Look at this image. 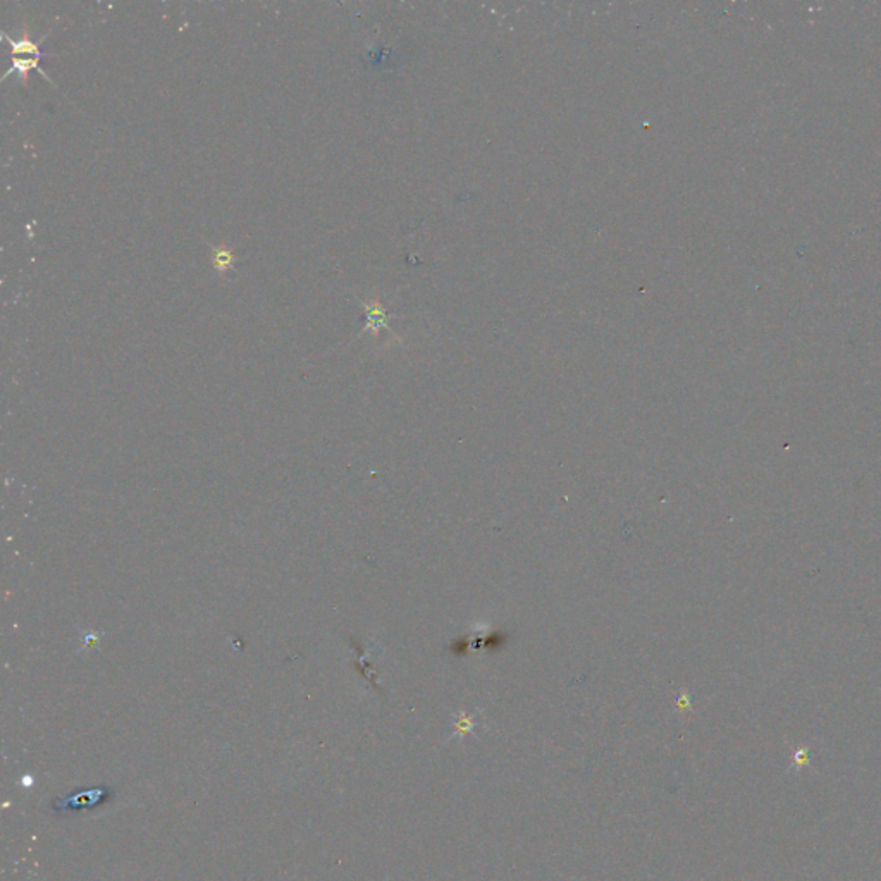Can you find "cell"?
Here are the masks:
<instances>
[{"instance_id":"cell-4","label":"cell","mask_w":881,"mask_h":881,"mask_svg":"<svg viewBox=\"0 0 881 881\" xmlns=\"http://www.w3.org/2000/svg\"><path fill=\"white\" fill-rule=\"evenodd\" d=\"M210 246V258H212V267L215 269V272L219 274H226L227 270L233 269L234 262H236V257H234L233 250H229L224 245H209Z\"/></svg>"},{"instance_id":"cell-3","label":"cell","mask_w":881,"mask_h":881,"mask_svg":"<svg viewBox=\"0 0 881 881\" xmlns=\"http://www.w3.org/2000/svg\"><path fill=\"white\" fill-rule=\"evenodd\" d=\"M40 61H42V59H37V57L21 59V57H13V55H11V67L6 71V73H4L2 79H6L11 73H18L19 83H21L23 88H26V86H28V76H30V71L31 69H37L38 73L42 74L43 78H45L47 81L50 83V86H54V88H55V83L52 81L49 76L43 73L42 67H40Z\"/></svg>"},{"instance_id":"cell-6","label":"cell","mask_w":881,"mask_h":881,"mask_svg":"<svg viewBox=\"0 0 881 881\" xmlns=\"http://www.w3.org/2000/svg\"><path fill=\"white\" fill-rule=\"evenodd\" d=\"M470 728H473V718H466L465 715H461L460 725H458V730H460L461 735H463V733L470 732Z\"/></svg>"},{"instance_id":"cell-1","label":"cell","mask_w":881,"mask_h":881,"mask_svg":"<svg viewBox=\"0 0 881 881\" xmlns=\"http://www.w3.org/2000/svg\"><path fill=\"white\" fill-rule=\"evenodd\" d=\"M114 792L109 790V788L100 787L97 790H88V792H79L76 795H67L66 799H59L52 802V809L59 814H69V811H79L81 807L86 806H95V804H102L105 800H109V797H113Z\"/></svg>"},{"instance_id":"cell-2","label":"cell","mask_w":881,"mask_h":881,"mask_svg":"<svg viewBox=\"0 0 881 881\" xmlns=\"http://www.w3.org/2000/svg\"><path fill=\"white\" fill-rule=\"evenodd\" d=\"M49 33H50V30L43 35V38L40 40V42H43V40L49 37ZM2 38L6 40L7 45L11 47V55H13V57H19V55L28 54V55H33V57H37V59H45L47 55H49V54H43V52L40 50V42H33V40H31L28 26L23 28L21 38L13 40L9 35L6 33V31H2Z\"/></svg>"},{"instance_id":"cell-5","label":"cell","mask_w":881,"mask_h":881,"mask_svg":"<svg viewBox=\"0 0 881 881\" xmlns=\"http://www.w3.org/2000/svg\"><path fill=\"white\" fill-rule=\"evenodd\" d=\"M364 306L367 310L365 330L372 329V333L377 334L379 329H388V315H386L384 309L381 306V303H377V301L364 303Z\"/></svg>"}]
</instances>
